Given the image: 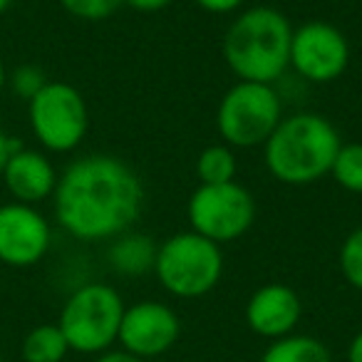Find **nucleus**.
<instances>
[{
  "label": "nucleus",
  "mask_w": 362,
  "mask_h": 362,
  "mask_svg": "<svg viewBox=\"0 0 362 362\" xmlns=\"http://www.w3.org/2000/svg\"><path fill=\"white\" fill-rule=\"evenodd\" d=\"M179 317L169 305L159 300H141L124 308L117 340L124 352L144 360L169 350L179 337Z\"/></svg>",
  "instance_id": "11"
},
{
  "label": "nucleus",
  "mask_w": 362,
  "mask_h": 362,
  "mask_svg": "<svg viewBox=\"0 0 362 362\" xmlns=\"http://www.w3.org/2000/svg\"><path fill=\"white\" fill-rule=\"evenodd\" d=\"M261 362H332V357L315 337L286 335L268 347Z\"/></svg>",
  "instance_id": "16"
},
{
  "label": "nucleus",
  "mask_w": 362,
  "mask_h": 362,
  "mask_svg": "<svg viewBox=\"0 0 362 362\" xmlns=\"http://www.w3.org/2000/svg\"><path fill=\"white\" fill-rule=\"evenodd\" d=\"M60 6L77 21L100 23L117 13L119 6H124V0H60Z\"/></svg>",
  "instance_id": "21"
},
{
  "label": "nucleus",
  "mask_w": 362,
  "mask_h": 362,
  "mask_svg": "<svg viewBox=\"0 0 362 362\" xmlns=\"http://www.w3.org/2000/svg\"><path fill=\"white\" fill-rule=\"evenodd\" d=\"M0 362H6V360H3V355H0Z\"/></svg>",
  "instance_id": "29"
},
{
  "label": "nucleus",
  "mask_w": 362,
  "mask_h": 362,
  "mask_svg": "<svg viewBox=\"0 0 362 362\" xmlns=\"http://www.w3.org/2000/svg\"><path fill=\"white\" fill-rule=\"evenodd\" d=\"M283 117V100L276 87L238 80L218 102L216 129L231 149H253L266 144Z\"/></svg>",
  "instance_id": "5"
},
{
  "label": "nucleus",
  "mask_w": 362,
  "mask_h": 362,
  "mask_svg": "<svg viewBox=\"0 0 362 362\" xmlns=\"http://www.w3.org/2000/svg\"><path fill=\"white\" fill-rule=\"evenodd\" d=\"M350 362H362V332H357L355 340L350 342V352H347Z\"/></svg>",
  "instance_id": "26"
},
{
  "label": "nucleus",
  "mask_w": 362,
  "mask_h": 362,
  "mask_svg": "<svg viewBox=\"0 0 362 362\" xmlns=\"http://www.w3.org/2000/svg\"><path fill=\"white\" fill-rule=\"evenodd\" d=\"M112 271L127 278H139L146 271H154L156 261V243L149 236L136 231H124L122 236L112 238L110 251H107Z\"/></svg>",
  "instance_id": "14"
},
{
  "label": "nucleus",
  "mask_w": 362,
  "mask_h": 362,
  "mask_svg": "<svg viewBox=\"0 0 362 362\" xmlns=\"http://www.w3.org/2000/svg\"><path fill=\"white\" fill-rule=\"evenodd\" d=\"M154 276L176 298H202L223 276L221 246L189 231H179L156 246Z\"/></svg>",
  "instance_id": "4"
},
{
  "label": "nucleus",
  "mask_w": 362,
  "mask_h": 362,
  "mask_svg": "<svg viewBox=\"0 0 362 362\" xmlns=\"http://www.w3.org/2000/svg\"><path fill=\"white\" fill-rule=\"evenodd\" d=\"M300 313L303 303L293 288L283 283H268L251 296L246 305V320L253 332L281 340L293 332L300 320Z\"/></svg>",
  "instance_id": "13"
},
{
  "label": "nucleus",
  "mask_w": 362,
  "mask_h": 362,
  "mask_svg": "<svg viewBox=\"0 0 362 362\" xmlns=\"http://www.w3.org/2000/svg\"><path fill=\"white\" fill-rule=\"evenodd\" d=\"M330 176L345 192L362 194V141H347L337 149Z\"/></svg>",
  "instance_id": "18"
},
{
  "label": "nucleus",
  "mask_w": 362,
  "mask_h": 362,
  "mask_svg": "<svg viewBox=\"0 0 362 362\" xmlns=\"http://www.w3.org/2000/svg\"><path fill=\"white\" fill-rule=\"evenodd\" d=\"M21 146H23L21 141L13 139L11 134H6V132H3V127H0V174H3V169H6L8 156H11L16 149H21Z\"/></svg>",
  "instance_id": "23"
},
{
  "label": "nucleus",
  "mask_w": 362,
  "mask_h": 362,
  "mask_svg": "<svg viewBox=\"0 0 362 362\" xmlns=\"http://www.w3.org/2000/svg\"><path fill=\"white\" fill-rule=\"evenodd\" d=\"M6 87H8V70H6V65H3V60H0V95H3Z\"/></svg>",
  "instance_id": "27"
},
{
  "label": "nucleus",
  "mask_w": 362,
  "mask_h": 362,
  "mask_svg": "<svg viewBox=\"0 0 362 362\" xmlns=\"http://www.w3.org/2000/svg\"><path fill=\"white\" fill-rule=\"evenodd\" d=\"M350 65V42L340 28L325 21H310L293 28L291 70L305 82L327 85L345 75Z\"/></svg>",
  "instance_id": "9"
},
{
  "label": "nucleus",
  "mask_w": 362,
  "mask_h": 362,
  "mask_svg": "<svg viewBox=\"0 0 362 362\" xmlns=\"http://www.w3.org/2000/svg\"><path fill=\"white\" fill-rule=\"evenodd\" d=\"M21 352L25 362H62L70 352V345L57 322H45L28 332Z\"/></svg>",
  "instance_id": "15"
},
{
  "label": "nucleus",
  "mask_w": 362,
  "mask_h": 362,
  "mask_svg": "<svg viewBox=\"0 0 362 362\" xmlns=\"http://www.w3.org/2000/svg\"><path fill=\"white\" fill-rule=\"evenodd\" d=\"M124 300L107 283H85L70 293L60 313L62 335L70 350L82 355L105 352L119 335Z\"/></svg>",
  "instance_id": "6"
},
{
  "label": "nucleus",
  "mask_w": 362,
  "mask_h": 362,
  "mask_svg": "<svg viewBox=\"0 0 362 362\" xmlns=\"http://www.w3.org/2000/svg\"><path fill=\"white\" fill-rule=\"evenodd\" d=\"M144 184L127 161L87 154L65 166L52 194L55 218L65 233L85 243L112 241L144 211Z\"/></svg>",
  "instance_id": "1"
},
{
  "label": "nucleus",
  "mask_w": 362,
  "mask_h": 362,
  "mask_svg": "<svg viewBox=\"0 0 362 362\" xmlns=\"http://www.w3.org/2000/svg\"><path fill=\"white\" fill-rule=\"evenodd\" d=\"M171 0H124V6L134 8L139 13H156V11H164L169 6Z\"/></svg>",
  "instance_id": "24"
},
{
  "label": "nucleus",
  "mask_w": 362,
  "mask_h": 362,
  "mask_svg": "<svg viewBox=\"0 0 362 362\" xmlns=\"http://www.w3.org/2000/svg\"><path fill=\"white\" fill-rule=\"evenodd\" d=\"M197 6L206 13L214 16H228V13H236L246 6V0H197Z\"/></svg>",
  "instance_id": "22"
},
{
  "label": "nucleus",
  "mask_w": 362,
  "mask_h": 362,
  "mask_svg": "<svg viewBox=\"0 0 362 362\" xmlns=\"http://www.w3.org/2000/svg\"><path fill=\"white\" fill-rule=\"evenodd\" d=\"M28 122L42 149L52 154L75 151L90 129V110L77 87L70 82H47L28 102Z\"/></svg>",
  "instance_id": "7"
},
{
  "label": "nucleus",
  "mask_w": 362,
  "mask_h": 362,
  "mask_svg": "<svg viewBox=\"0 0 362 362\" xmlns=\"http://www.w3.org/2000/svg\"><path fill=\"white\" fill-rule=\"evenodd\" d=\"M340 271L352 288L362 291V226L350 231L340 246Z\"/></svg>",
  "instance_id": "19"
},
{
  "label": "nucleus",
  "mask_w": 362,
  "mask_h": 362,
  "mask_svg": "<svg viewBox=\"0 0 362 362\" xmlns=\"http://www.w3.org/2000/svg\"><path fill=\"white\" fill-rule=\"evenodd\" d=\"M50 243V221L35 206L18 202L0 206V263L30 268L47 256Z\"/></svg>",
  "instance_id": "10"
},
{
  "label": "nucleus",
  "mask_w": 362,
  "mask_h": 362,
  "mask_svg": "<svg viewBox=\"0 0 362 362\" xmlns=\"http://www.w3.org/2000/svg\"><path fill=\"white\" fill-rule=\"evenodd\" d=\"M340 132L317 112H296L281 119L263 144V161L271 176L286 187H308L330 176Z\"/></svg>",
  "instance_id": "2"
},
{
  "label": "nucleus",
  "mask_w": 362,
  "mask_h": 362,
  "mask_svg": "<svg viewBox=\"0 0 362 362\" xmlns=\"http://www.w3.org/2000/svg\"><path fill=\"white\" fill-rule=\"evenodd\" d=\"M238 161L228 144H211L197 156L199 184H226L236 181Z\"/></svg>",
  "instance_id": "17"
},
{
  "label": "nucleus",
  "mask_w": 362,
  "mask_h": 362,
  "mask_svg": "<svg viewBox=\"0 0 362 362\" xmlns=\"http://www.w3.org/2000/svg\"><path fill=\"white\" fill-rule=\"evenodd\" d=\"M11 6H13V0H0V16H3Z\"/></svg>",
  "instance_id": "28"
},
{
  "label": "nucleus",
  "mask_w": 362,
  "mask_h": 362,
  "mask_svg": "<svg viewBox=\"0 0 362 362\" xmlns=\"http://www.w3.org/2000/svg\"><path fill=\"white\" fill-rule=\"evenodd\" d=\"M47 82L50 80L37 65H18L13 72H8V87L13 90V95H18L25 102H30Z\"/></svg>",
  "instance_id": "20"
},
{
  "label": "nucleus",
  "mask_w": 362,
  "mask_h": 362,
  "mask_svg": "<svg viewBox=\"0 0 362 362\" xmlns=\"http://www.w3.org/2000/svg\"><path fill=\"white\" fill-rule=\"evenodd\" d=\"M97 362H144L141 357H134V355H129V352H105V355L100 357Z\"/></svg>",
  "instance_id": "25"
},
{
  "label": "nucleus",
  "mask_w": 362,
  "mask_h": 362,
  "mask_svg": "<svg viewBox=\"0 0 362 362\" xmlns=\"http://www.w3.org/2000/svg\"><path fill=\"white\" fill-rule=\"evenodd\" d=\"M291 37L293 25L278 8H246L223 35V60L238 80L276 85L291 70Z\"/></svg>",
  "instance_id": "3"
},
{
  "label": "nucleus",
  "mask_w": 362,
  "mask_h": 362,
  "mask_svg": "<svg viewBox=\"0 0 362 362\" xmlns=\"http://www.w3.org/2000/svg\"><path fill=\"white\" fill-rule=\"evenodd\" d=\"M57 169L50 156L37 149L21 146L6 161V169L0 174L13 202L37 206V204L52 199L57 187Z\"/></svg>",
  "instance_id": "12"
},
{
  "label": "nucleus",
  "mask_w": 362,
  "mask_h": 362,
  "mask_svg": "<svg viewBox=\"0 0 362 362\" xmlns=\"http://www.w3.org/2000/svg\"><path fill=\"white\" fill-rule=\"evenodd\" d=\"M187 216L194 233L223 246L251 231L256 221V202L238 181L199 184L189 197Z\"/></svg>",
  "instance_id": "8"
}]
</instances>
